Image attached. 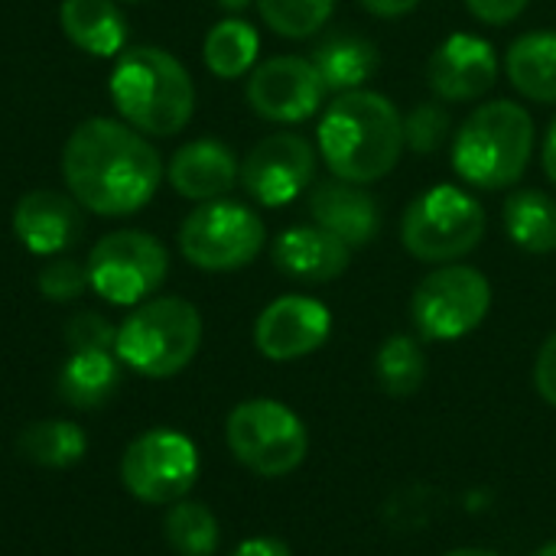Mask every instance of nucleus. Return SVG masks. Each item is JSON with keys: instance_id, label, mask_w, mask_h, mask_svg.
Returning <instances> with one entry per match:
<instances>
[{"instance_id": "obj_1", "label": "nucleus", "mask_w": 556, "mask_h": 556, "mask_svg": "<svg viewBox=\"0 0 556 556\" xmlns=\"http://www.w3.org/2000/svg\"><path fill=\"white\" fill-rule=\"evenodd\" d=\"M62 179L72 199L104 218L140 212L163 182L156 147L130 124L81 121L62 147Z\"/></svg>"}, {"instance_id": "obj_2", "label": "nucleus", "mask_w": 556, "mask_h": 556, "mask_svg": "<svg viewBox=\"0 0 556 556\" xmlns=\"http://www.w3.org/2000/svg\"><path fill=\"white\" fill-rule=\"evenodd\" d=\"M316 140L336 179L368 186L397 166L404 153V117L381 91H345L323 111Z\"/></svg>"}, {"instance_id": "obj_3", "label": "nucleus", "mask_w": 556, "mask_h": 556, "mask_svg": "<svg viewBox=\"0 0 556 556\" xmlns=\"http://www.w3.org/2000/svg\"><path fill=\"white\" fill-rule=\"evenodd\" d=\"M108 91L124 124L143 137H173L195 111V85L186 65L156 46L121 52Z\"/></svg>"}, {"instance_id": "obj_4", "label": "nucleus", "mask_w": 556, "mask_h": 556, "mask_svg": "<svg viewBox=\"0 0 556 556\" xmlns=\"http://www.w3.org/2000/svg\"><path fill=\"white\" fill-rule=\"evenodd\" d=\"M534 156V117L518 101L479 104L453 137V169L476 189H511Z\"/></svg>"}, {"instance_id": "obj_5", "label": "nucleus", "mask_w": 556, "mask_h": 556, "mask_svg": "<svg viewBox=\"0 0 556 556\" xmlns=\"http://www.w3.org/2000/svg\"><path fill=\"white\" fill-rule=\"evenodd\" d=\"M202 345V316L182 296L143 300L117 326V358L143 378L179 375Z\"/></svg>"}, {"instance_id": "obj_6", "label": "nucleus", "mask_w": 556, "mask_h": 556, "mask_svg": "<svg viewBox=\"0 0 556 556\" xmlns=\"http://www.w3.org/2000/svg\"><path fill=\"white\" fill-rule=\"evenodd\" d=\"M485 238V208L482 202L453 182H440L420 192L404 218H401V241L410 257L424 264H456L469 257Z\"/></svg>"}, {"instance_id": "obj_7", "label": "nucleus", "mask_w": 556, "mask_h": 556, "mask_svg": "<svg viewBox=\"0 0 556 556\" xmlns=\"http://www.w3.org/2000/svg\"><path fill=\"white\" fill-rule=\"evenodd\" d=\"M225 440L231 456L264 476V479H280L290 476L293 469L303 466L309 437L303 420L280 401L270 397H254L238 404L228 414L225 424Z\"/></svg>"}, {"instance_id": "obj_8", "label": "nucleus", "mask_w": 556, "mask_h": 556, "mask_svg": "<svg viewBox=\"0 0 556 556\" xmlns=\"http://www.w3.org/2000/svg\"><path fill=\"white\" fill-rule=\"evenodd\" d=\"M267 228L254 208L231 199H212L192 208L179 228L182 257L212 274L241 270L264 251Z\"/></svg>"}, {"instance_id": "obj_9", "label": "nucleus", "mask_w": 556, "mask_h": 556, "mask_svg": "<svg viewBox=\"0 0 556 556\" xmlns=\"http://www.w3.org/2000/svg\"><path fill=\"white\" fill-rule=\"evenodd\" d=\"M492 309V283L479 267L440 264L430 270L410 300V316L427 342H456L476 332Z\"/></svg>"}, {"instance_id": "obj_10", "label": "nucleus", "mask_w": 556, "mask_h": 556, "mask_svg": "<svg viewBox=\"0 0 556 556\" xmlns=\"http://www.w3.org/2000/svg\"><path fill=\"white\" fill-rule=\"evenodd\" d=\"M85 264L91 290L114 306H140L163 287L169 274V254L163 241L147 231L104 235Z\"/></svg>"}, {"instance_id": "obj_11", "label": "nucleus", "mask_w": 556, "mask_h": 556, "mask_svg": "<svg viewBox=\"0 0 556 556\" xmlns=\"http://www.w3.org/2000/svg\"><path fill=\"white\" fill-rule=\"evenodd\" d=\"M199 479V450L195 443L169 427L140 433L121 459L124 489L147 505H176L182 502Z\"/></svg>"}, {"instance_id": "obj_12", "label": "nucleus", "mask_w": 556, "mask_h": 556, "mask_svg": "<svg viewBox=\"0 0 556 556\" xmlns=\"http://www.w3.org/2000/svg\"><path fill=\"white\" fill-rule=\"evenodd\" d=\"M313 179H316L313 143L303 134L280 130V134H267L251 147V153L241 163L238 182L257 205L280 208L290 205L300 192H306Z\"/></svg>"}, {"instance_id": "obj_13", "label": "nucleus", "mask_w": 556, "mask_h": 556, "mask_svg": "<svg viewBox=\"0 0 556 556\" xmlns=\"http://www.w3.org/2000/svg\"><path fill=\"white\" fill-rule=\"evenodd\" d=\"M244 94L257 117L274 124H303L323 108L326 85L309 59L274 55L251 68Z\"/></svg>"}, {"instance_id": "obj_14", "label": "nucleus", "mask_w": 556, "mask_h": 556, "mask_svg": "<svg viewBox=\"0 0 556 556\" xmlns=\"http://www.w3.org/2000/svg\"><path fill=\"white\" fill-rule=\"evenodd\" d=\"M329 332L332 313L326 303L303 293H287L257 316L254 345L270 362H296L319 352L329 342Z\"/></svg>"}, {"instance_id": "obj_15", "label": "nucleus", "mask_w": 556, "mask_h": 556, "mask_svg": "<svg viewBox=\"0 0 556 556\" xmlns=\"http://www.w3.org/2000/svg\"><path fill=\"white\" fill-rule=\"evenodd\" d=\"M498 72L502 62L489 39L476 33H453L433 49L427 62V85L440 101L463 104L489 94L498 81Z\"/></svg>"}, {"instance_id": "obj_16", "label": "nucleus", "mask_w": 556, "mask_h": 556, "mask_svg": "<svg viewBox=\"0 0 556 556\" xmlns=\"http://www.w3.org/2000/svg\"><path fill=\"white\" fill-rule=\"evenodd\" d=\"M13 235L29 254H65L81 238V205L55 189H33L13 208Z\"/></svg>"}, {"instance_id": "obj_17", "label": "nucleus", "mask_w": 556, "mask_h": 556, "mask_svg": "<svg viewBox=\"0 0 556 556\" xmlns=\"http://www.w3.org/2000/svg\"><path fill=\"white\" fill-rule=\"evenodd\" d=\"M309 218L313 225L332 231L349 248H365L381 231V208L378 199L345 179H323L309 189Z\"/></svg>"}, {"instance_id": "obj_18", "label": "nucleus", "mask_w": 556, "mask_h": 556, "mask_svg": "<svg viewBox=\"0 0 556 556\" xmlns=\"http://www.w3.org/2000/svg\"><path fill=\"white\" fill-rule=\"evenodd\" d=\"M274 264L280 274L300 283H332L352 264V248L319 225H293L277 235Z\"/></svg>"}, {"instance_id": "obj_19", "label": "nucleus", "mask_w": 556, "mask_h": 556, "mask_svg": "<svg viewBox=\"0 0 556 556\" xmlns=\"http://www.w3.org/2000/svg\"><path fill=\"white\" fill-rule=\"evenodd\" d=\"M169 186L192 202H212L231 192L241 179V163L235 150L222 140L202 137L179 147L166 166Z\"/></svg>"}, {"instance_id": "obj_20", "label": "nucleus", "mask_w": 556, "mask_h": 556, "mask_svg": "<svg viewBox=\"0 0 556 556\" xmlns=\"http://www.w3.org/2000/svg\"><path fill=\"white\" fill-rule=\"evenodd\" d=\"M309 62L316 65L326 91L345 94L365 88V81L378 72L381 55L378 46L362 33H329L313 46Z\"/></svg>"}, {"instance_id": "obj_21", "label": "nucleus", "mask_w": 556, "mask_h": 556, "mask_svg": "<svg viewBox=\"0 0 556 556\" xmlns=\"http://www.w3.org/2000/svg\"><path fill=\"white\" fill-rule=\"evenodd\" d=\"M62 33L88 55H117L127 42V20L114 0H62Z\"/></svg>"}, {"instance_id": "obj_22", "label": "nucleus", "mask_w": 556, "mask_h": 556, "mask_svg": "<svg viewBox=\"0 0 556 556\" xmlns=\"http://www.w3.org/2000/svg\"><path fill=\"white\" fill-rule=\"evenodd\" d=\"M508 81L538 104H556V29L521 33L505 52Z\"/></svg>"}, {"instance_id": "obj_23", "label": "nucleus", "mask_w": 556, "mask_h": 556, "mask_svg": "<svg viewBox=\"0 0 556 556\" xmlns=\"http://www.w3.org/2000/svg\"><path fill=\"white\" fill-rule=\"evenodd\" d=\"M121 384V358L114 352H72L59 371V397L75 410L104 407Z\"/></svg>"}, {"instance_id": "obj_24", "label": "nucleus", "mask_w": 556, "mask_h": 556, "mask_svg": "<svg viewBox=\"0 0 556 556\" xmlns=\"http://www.w3.org/2000/svg\"><path fill=\"white\" fill-rule=\"evenodd\" d=\"M505 231L525 254L556 251V199L541 189H515L505 202Z\"/></svg>"}, {"instance_id": "obj_25", "label": "nucleus", "mask_w": 556, "mask_h": 556, "mask_svg": "<svg viewBox=\"0 0 556 556\" xmlns=\"http://www.w3.org/2000/svg\"><path fill=\"white\" fill-rule=\"evenodd\" d=\"M261 52V36L257 29L241 20V16H225L218 20L202 42V59L205 68L215 78H241L254 68Z\"/></svg>"}, {"instance_id": "obj_26", "label": "nucleus", "mask_w": 556, "mask_h": 556, "mask_svg": "<svg viewBox=\"0 0 556 556\" xmlns=\"http://www.w3.org/2000/svg\"><path fill=\"white\" fill-rule=\"evenodd\" d=\"M20 453L42 469H68L85 459L88 437L72 420H36L20 433Z\"/></svg>"}, {"instance_id": "obj_27", "label": "nucleus", "mask_w": 556, "mask_h": 556, "mask_svg": "<svg viewBox=\"0 0 556 556\" xmlns=\"http://www.w3.org/2000/svg\"><path fill=\"white\" fill-rule=\"evenodd\" d=\"M375 375L384 394L391 397H414L427 381V352L414 336H388L375 355Z\"/></svg>"}, {"instance_id": "obj_28", "label": "nucleus", "mask_w": 556, "mask_h": 556, "mask_svg": "<svg viewBox=\"0 0 556 556\" xmlns=\"http://www.w3.org/2000/svg\"><path fill=\"white\" fill-rule=\"evenodd\" d=\"M163 534L166 544L179 556H212L222 541L218 518L202 502H186V498L169 505Z\"/></svg>"}, {"instance_id": "obj_29", "label": "nucleus", "mask_w": 556, "mask_h": 556, "mask_svg": "<svg viewBox=\"0 0 556 556\" xmlns=\"http://www.w3.org/2000/svg\"><path fill=\"white\" fill-rule=\"evenodd\" d=\"M254 3L261 10V20L283 39L316 36L336 10V0H254Z\"/></svg>"}, {"instance_id": "obj_30", "label": "nucleus", "mask_w": 556, "mask_h": 556, "mask_svg": "<svg viewBox=\"0 0 556 556\" xmlns=\"http://www.w3.org/2000/svg\"><path fill=\"white\" fill-rule=\"evenodd\" d=\"M453 137V114L450 108L437 101H420L404 117V147H410L417 156H430L443 150Z\"/></svg>"}, {"instance_id": "obj_31", "label": "nucleus", "mask_w": 556, "mask_h": 556, "mask_svg": "<svg viewBox=\"0 0 556 556\" xmlns=\"http://www.w3.org/2000/svg\"><path fill=\"white\" fill-rule=\"evenodd\" d=\"M88 264H78L75 257H55L39 270V293L55 303H68L88 290Z\"/></svg>"}, {"instance_id": "obj_32", "label": "nucleus", "mask_w": 556, "mask_h": 556, "mask_svg": "<svg viewBox=\"0 0 556 556\" xmlns=\"http://www.w3.org/2000/svg\"><path fill=\"white\" fill-rule=\"evenodd\" d=\"M65 342L72 352H114L117 355V329L98 313H78L65 326Z\"/></svg>"}, {"instance_id": "obj_33", "label": "nucleus", "mask_w": 556, "mask_h": 556, "mask_svg": "<svg viewBox=\"0 0 556 556\" xmlns=\"http://www.w3.org/2000/svg\"><path fill=\"white\" fill-rule=\"evenodd\" d=\"M528 3L531 0H466V10L485 26H508L528 10Z\"/></svg>"}, {"instance_id": "obj_34", "label": "nucleus", "mask_w": 556, "mask_h": 556, "mask_svg": "<svg viewBox=\"0 0 556 556\" xmlns=\"http://www.w3.org/2000/svg\"><path fill=\"white\" fill-rule=\"evenodd\" d=\"M534 388H538V394L551 407H556V332L547 336V342L538 352V362H534Z\"/></svg>"}, {"instance_id": "obj_35", "label": "nucleus", "mask_w": 556, "mask_h": 556, "mask_svg": "<svg viewBox=\"0 0 556 556\" xmlns=\"http://www.w3.org/2000/svg\"><path fill=\"white\" fill-rule=\"evenodd\" d=\"M371 16H381V20H397V16H407L410 10L420 7V0H358Z\"/></svg>"}, {"instance_id": "obj_36", "label": "nucleus", "mask_w": 556, "mask_h": 556, "mask_svg": "<svg viewBox=\"0 0 556 556\" xmlns=\"http://www.w3.org/2000/svg\"><path fill=\"white\" fill-rule=\"evenodd\" d=\"M231 556H293L290 547L277 538H251L244 544H238V551Z\"/></svg>"}, {"instance_id": "obj_37", "label": "nucleus", "mask_w": 556, "mask_h": 556, "mask_svg": "<svg viewBox=\"0 0 556 556\" xmlns=\"http://www.w3.org/2000/svg\"><path fill=\"white\" fill-rule=\"evenodd\" d=\"M544 173L556 186V117L551 121V130H547V140H544Z\"/></svg>"}, {"instance_id": "obj_38", "label": "nucleus", "mask_w": 556, "mask_h": 556, "mask_svg": "<svg viewBox=\"0 0 556 556\" xmlns=\"http://www.w3.org/2000/svg\"><path fill=\"white\" fill-rule=\"evenodd\" d=\"M251 3H254V0H218V7H222L225 13H231V16L244 13V10H248Z\"/></svg>"}, {"instance_id": "obj_39", "label": "nucleus", "mask_w": 556, "mask_h": 556, "mask_svg": "<svg viewBox=\"0 0 556 556\" xmlns=\"http://www.w3.org/2000/svg\"><path fill=\"white\" fill-rule=\"evenodd\" d=\"M443 556H498V554L482 551V547H459V551H450V554H443Z\"/></svg>"}, {"instance_id": "obj_40", "label": "nucleus", "mask_w": 556, "mask_h": 556, "mask_svg": "<svg viewBox=\"0 0 556 556\" xmlns=\"http://www.w3.org/2000/svg\"><path fill=\"white\" fill-rule=\"evenodd\" d=\"M534 556H556V541L554 544H544V547H541Z\"/></svg>"}, {"instance_id": "obj_41", "label": "nucleus", "mask_w": 556, "mask_h": 556, "mask_svg": "<svg viewBox=\"0 0 556 556\" xmlns=\"http://www.w3.org/2000/svg\"><path fill=\"white\" fill-rule=\"evenodd\" d=\"M127 3H137V0H127Z\"/></svg>"}]
</instances>
